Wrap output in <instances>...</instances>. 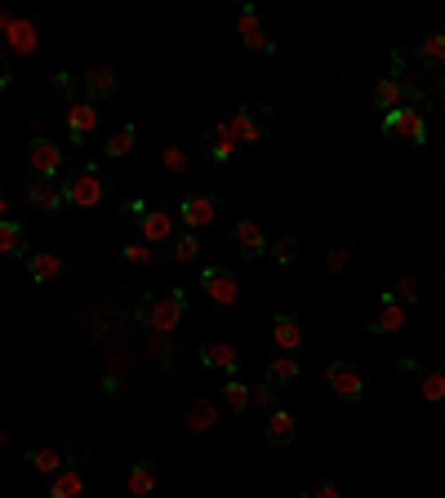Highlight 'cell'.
Wrapping results in <instances>:
<instances>
[{"label": "cell", "mask_w": 445, "mask_h": 498, "mask_svg": "<svg viewBox=\"0 0 445 498\" xmlns=\"http://www.w3.org/2000/svg\"><path fill=\"white\" fill-rule=\"evenodd\" d=\"M134 138H139V130H134V125H121V130H112V134H107V143H103V156H107V161H121V156H130V152H134Z\"/></svg>", "instance_id": "603a6c76"}, {"label": "cell", "mask_w": 445, "mask_h": 498, "mask_svg": "<svg viewBox=\"0 0 445 498\" xmlns=\"http://www.w3.org/2000/svg\"><path fill=\"white\" fill-rule=\"evenodd\" d=\"M174 214L183 218L187 232H201V227H210L219 218V196L214 192H192V196H183V205Z\"/></svg>", "instance_id": "5b68a950"}, {"label": "cell", "mask_w": 445, "mask_h": 498, "mask_svg": "<svg viewBox=\"0 0 445 498\" xmlns=\"http://www.w3.org/2000/svg\"><path fill=\"white\" fill-rule=\"evenodd\" d=\"M418 396L432 400V405H441V400H445V369H427V374L418 378Z\"/></svg>", "instance_id": "4dcf8cb0"}, {"label": "cell", "mask_w": 445, "mask_h": 498, "mask_svg": "<svg viewBox=\"0 0 445 498\" xmlns=\"http://www.w3.org/2000/svg\"><path fill=\"white\" fill-rule=\"evenodd\" d=\"M139 236H143V245H165V241L174 236V214L161 209V205H152V209L139 218Z\"/></svg>", "instance_id": "4fadbf2b"}, {"label": "cell", "mask_w": 445, "mask_h": 498, "mask_svg": "<svg viewBox=\"0 0 445 498\" xmlns=\"http://www.w3.org/2000/svg\"><path fill=\"white\" fill-rule=\"evenodd\" d=\"M401 298H405V303H418V281H414V276H401V289H396V303H401Z\"/></svg>", "instance_id": "74e56055"}, {"label": "cell", "mask_w": 445, "mask_h": 498, "mask_svg": "<svg viewBox=\"0 0 445 498\" xmlns=\"http://www.w3.org/2000/svg\"><path fill=\"white\" fill-rule=\"evenodd\" d=\"M250 405H254V409H267V414H272V409H276V391H272L267 383H263V387H250Z\"/></svg>", "instance_id": "d590c367"}, {"label": "cell", "mask_w": 445, "mask_h": 498, "mask_svg": "<svg viewBox=\"0 0 445 498\" xmlns=\"http://www.w3.org/2000/svg\"><path fill=\"white\" fill-rule=\"evenodd\" d=\"M201 285H205V294H210L219 307H232V303L241 298V281H236L227 267H205V272H201Z\"/></svg>", "instance_id": "ba28073f"}, {"label": "cell", "mask_w": 445, "mask_h": 498, "mask_svg": "<svg viewBox=\"0 0 445 498\" xmlns=\"http://www.w3.org/2000/svg\"><path fill=\"white\" fill-rule=\"evenodd\" d=\"M418 63H423V67H436V72H445V32H436V36H423V45H418Z\"/></svg>", "instance_id": "f1b7e54d"}, {"label": "cell", "mask_w": 445, "mask_h": 498, "mask_svg": "<svg viewBox=\"0 0 445 498\" xmlns=\"http://www.w3.org/2000/svg\"><path fill=\"white\" fill-rule=\"evenodd\" d=\"M85 494V480L76 467H63L59 476H50V498H81Z\"/></svg>", "instance_id": "7402d4cb"}, {"label": "cell", "mask_w": 445, "mask_h": 498, "mask_svg": "<svg viewBox=\"0 0 445 498\" xmlns=\"http://www.w3.org/2000/svg\"><path fill=\"white\" fill-rule=\"evenodd\" d=\"M28 205L41 209V214H59L68 201H63V183L59 178H32L28 183Z\"/></svg>", "instance_id": "8fae6325"}, {"label": "cell", "mask_w": 445, "mask_h": 498, "mask_svg": "<svg viewBox=\"0 0 445 498\" xmlns=\"http://www.w3.org/2000/svg\"><path fill=\"white\" fill-rule=\"evenodd\" d=\"M223 409H227V414H245V409H250V383L227 378V383H223Z\"/></svg>", "instance_id": "83f0119b"}, {"label": "cell", "mask_w": 445, "mask_h": 498, "mask_svg": "<svg viewBox=\"0 0 445 498\" xmlns=\"http://www.w3.org/2000/svg\"><path fill=\"white\" fill-rule=\"evenodd\" d=\"M267 254H272L281 267H290V263L298 258V241H294V236H276V241H267Z\"/></svg>", "instance_id": "1f68e13d"}, {"label": "cell", "mask_w": 445, "mask_h": 498, "mask_svg": "<svg viewBox=\"0 0 445 498\" xmlns=\"http://www.w3.org/2000/svg\"><path fill=\"white\" fill-rule=\"evenodd\" d=\"M10 45H14L19 54H32V50H36V32H32V23H10Z\"/></svg>", "instance_id": "d6a6232c"}, {"label": "cell", "mask_w": 445, "mask_h": 498, "mask_svg": "<svg viewBox=\"0 0 445 498\" xmlns=\"http://www.w3.org/2000/svg\"><path fill=\"white\" fill-rule=\"evenodd\" d=\"M10 81H14V76H10V59H5V54H0V94H5V90H10Z\"/></svg>", "instance_id": "60d3db41"}, {"label": "cell", "mask_w": 445, "mask_h": 498, "mask_svg": "<svg viewBox=\"0 0 445 498\" xmlns=\"http://www.w3.org/2000/svg\"><path fill=\"white\" fill-rule=\"evenodd\" d=\"M343 263H347V254H343V249H338V254H330V258H325V267H330V272H338V267H343Z\"/></svg>", "instance_id": "b9f144b4"}, {"label": "cell", "mask_w": 445, "mask_h": 498, "mask_svg": "<svg viewBox=\"0 0 445 498\" xmlns=\"http://www.w3.org/2000/svg\"><path fill=\"white\" fill-rule=\"evenodd\" d=\"M236 32H241V45H245L250 54H272V50H276L272 36H263V28H258V10H254V5H241Z\"/></svg>", "instance_id": "30bf717a"}, {"label": "cell", "mask_w": 445, "mask_h": 498, "mask_svg": "<svg viewBox=\"0 0 445 498\" xmlns=\"http://www.w3.org/2000/svg\"><path fill=\"white\" fill-rule=\"evenodd\" d=\"M401 103H405V94H401V81H396V76H387V81L374 85V107H383V116L396 112Z\"/></svg>", "instance_id": "4316f807"}, {"label": "cell", "mask_w": 445, "mask_h": 498, "mask_svg": "<svg viewBox=\"0 0 445 498\" xmlns=\"http://www.w3.org/2000/svg\"><path fill=\"white\" fill-rule=\"evenodd\" d=\"M405 325V307L396 303V298H383V307L374 312V320H370V334H396Z\"/></svg>", "instance_id": "d6986e66"}, {"label": "cell", "mask_w": 445, "mask_h": 498, "mask_svg": "<svg viewBox=\"0 0 445 498\" xmlns=\"http://www.w3.org/2000/svg\"><path fill=\"white\" fill-rule=\"evenodd\" d=\"M432 90H436V99L445 103V72H436V81H432Z\"/></svg>", "instance_id": "7bdbcfd3"}, {"label": "cell", "mask_w": 445, "mask_h": 498, "mask_svg": "<svg viewBox=\"0 0 445 498\" xmlns=\"http://www.w3.org/2000/svg\"><path fill=\"white\" fill-rule=\"evenodd\" d=\"M94 130H99V107L85 103V99L72 103V107H68V134H72V143H85Z\"/></svg>", "instance_id": "9a60e30c"}, {"label": "cell", "mask_w": 445, "mask_h": 498, "mask_svg": "<svg viewBox=\"0 0 445 498\" xmlns=\"http://www.w3.org/2000/svg\"><path fill=\"white\" fill-rule=\"evenodd\" d=\"M210 369H223L227 378L236 374V365H241V356H236V347L232 343H201V352H196Z\"/></svg>", "instance_id": "e0dca14e"}, {"label": "cell", "mask_w": 445, "mask_h": 498, "mask_svg": "<svg viewBox=\"0 0 445 498\" xmlns=\"http://www.w3.org/2000/svg\"><path fill=\"white\" fill-rule=\"evenodd\" d=\"M54 90H59L63 99H72V103H81V81H72L68 72H59V76H54Z\"/></svg>", "instance_id": "8d00e7d4"}, {"label": "cell", "mask_w": 445, "mask_h": 498, "mask_svg": "<svg viewBox=\"0 0 445 498\" xmlns=\"http://www.w3.org/2000/svg\"><path fill=\"white\" fill-rule=\"evenodd\" d=\"M227 125H232L236 143H258L263 138V125H267V107H236Z\"/></svg>", "instance_id": "7c38bea8"}, {"label": "cell", "mask_w": 445, "mask_h": 498, "mask_svg": "<svg viewBox=\"0 0 445 498\" xmlns=\"http://www.w3.org/2000/svg\"><path fill=\"white\" fill-rule=\"evenodd\" d=\"M23 263H28V276H32L36 285H50V281H59V276L72 272V263L59 258V254H50V249H32Z\"/></svg>", "instance_id": "9c48e42d"}, {"label": "cell", "mask_w": 445, "mask_h": 498, "mask_svg": "<svg viewBox=\"0 0 445 498\" xmlns=\"http://www.w3.org/2000/svg\"><path fill=\"white\" fill-rule=\"evenodd\" d=\"M103 196H107V187H103L99 165H85L72 178H63V201L76 205V209H94V205H103Z\"/></svg>", "instance_id": "3957f363"}, {"label": "cell", "mask_w": 445, "mask_h": 498, "mask_svg": "<svg viewBox=\"0 0 445 498\" xmlns=\"http://www.w3.org/2000/svg\"><path fill=\"white\" fill-rule=\"evenodd\" d=\"M272 338L281 343V352L294 356V352L303 347V325H298V316H294V312H276V316H272Z\"/></svg>", "instance_id": "2e32d148"}, {"label": "cell", "mask_w": 445, "mask_h": 498, "mask_svg": "<svg viewBox=\"0 0 445 498\" xmlns=\"http://www.w3.org/2000/svg\"><path fill=\"white\" fill-rule=\"evenodd\" d=\"M165 170H170V174H183V170H187V156H183L179 147H170V152H165Z\"/></svg>", "instance_id": "f35d334b"}, {"label": "cell", "mask_w": 445, "mask_h": 498, "mask_svg": "<svg viewBox=\"0 0 445 498\" xmlns=\"http://www.w3.org/2000/svg\"><path fill=\"white\" fill-rule=\"evenodd\" d=\"M121 258H125L130 267H147V263H152V245H143V241H130V245L121 249Z\"/></svg>", "instance_id": "e575fe53"}, {"label": "cell", "mask_w": 445, "mask_h": 498, "mask_svg": "<svg viewBox=\"0 0 445 498\" xmlns=\"http://www.w3.org/2000/svg\"><path fill=\"white\" fill-rule=\"evenodd\" d=\"M63 462H72L63 449H32V454H28V467H32V471H41V476H59V471H63Z\"/></svg>", "instance_id": "d4e9b609"}, {"label": "cell", "mask_w": 445, "mask_h": 498, "mask_svg": "<svg viewBox=\"0 0 445 498\" xmlns=\"http://www.w3.org/2000/svg\"><path fill=\"white\" fill-rule=\"evenodd\" d=\"M10 218V196H5V187H0V223Z\"/></svg>", "instance_id": "ee69618b"}, {"label": "cell", "mask_w": 445, "mask_h": 498, "mask_svg": "<svg viewBox=\"0 0 445 498\" xmlns=\"http://www.w3.org/2000/svg\"><path fill=\"white\" fill-rule=\"evenodd\" d=\"M116 90H121V81H116V72L112 67H90V72H81V94H85V103H107V99H116Z\"/></svg>", "instance_id": "52a82bcc"}, {"label": "cell", "mask_w": 445, "mask_h": 498, "mask_svg": "<svg viewBox=\"0 0 445 498\" xmlns=\"http://www.w3.org/2000/svg\"><path fill=\"white\" fill-rule=\"evenodd\" d=\"M325 383H330V391L338 396V400H361L365 396V378H361V369L352 365V360H330L325 365Z\"/></svg>", "instance_id": "277c9868"}, {"label": "cell", "mask_w": 445, "mask_h": 498, "mask_svg": "<svg viewBox=\"0 0 445 498\" xmlns=\"http://www.w3.org/2000/svg\"><path fill=\"white\" fill-rule=\"evenodd\" d=\"M232 241H236V254H241V258L267 254V236H263V227H258L254 218H241V223L232 227Z\"/></svg>", "instance_id": "5bb4252c"}, {"label": "cell", "mask_w": 445, "mask_h": 498, "mask_svg": "<svg viewBox=\"0 0 445 498\" xmlns=\"http://www.w3.org/2000/svg\"><path fill=\"white\" fill-rule=\"evenodd\" d=\"M28 165H32L36 178H59V170H63V147L50 143V138H32V143H28Z\"/></svg>", "instance_id": "8992f818"}, {"label": "cell", "mask_w": 445, "mask_h": 498, "mask_svg": "<svg viewBox=\"0 0 445 498\" xmlns=\"http://www.w3.org/2000/svg\"><path fill=\"white\" fill-rule=\"evenodd\" d=\"M294 378H298V360H294L290 352H285V356H276V360L267 365V387H272V391H281V387H290Z\"/></svg>", "instance_id": "cb8c5ba5"}, {"label": "cell", "mask_w": 445, "mask_h": 498, "mask_svg": "<svg viewBox=\"0 0 445 498\" xmlns=\"http://www.w3.org/2000/svg\"><path fill=\"white\" fill-rule=\"evenodd\" d=\"M383 134H387V138H401V143H409V147H423V143H427V112L401 103L396 112L383 116Z\"/></svg>", "instance_id": "7a4b0ae2"}, {"label": "cell", "mask_w": 445, "mask_h": 498, "mask_svg": "<svg viewBox=\"0 0 445 498\" xmlns=\"http://www.w3.org/2000/svg\"><path fill=\"white\" fill-rule=\"evenodd\" d=\"M183 423H187L192 431H210V427H219V400H210V396L192 400L187 414H183Z\"/></svg>", "instance_id": "ac0fdd59"}, {"label": "cell", "mask_w": 445, "mask_h": 498, "mask_svg": "<svg viewBox=\"0 0 445 498\" xmlns=\"http://www.w3.org/2000/svg\"><path fill=\"white\" fill-rule=\"evenodd\" d=\"M307 498H338V485H330V480H316V485L307 489Z\"/></svg>", "instance_id": "ab89813d"}, {"label": "cell", "mask_w": 445, "mask_h": 498, "mask_svg": "<svg viewBox=\"0 0 445 498\" xmlns=\"http://www.w3.org/2000/svg\"><path fill=\"white\" fill-rule=\"evenodd\" d=\"M134 320L147 329V334H174L183 320H187V294L183 289H161V294H143L139 298V312Z\"/></svg>", "instance_id": "6da1fadb"}, {"label": "cell", "mask_w": 445, "mask_h": 498, "mask_svg": "<svg viewBox=\"0 0 445 498\" xmlns=\"http://www.w3.org/2000/svg\"><path fill=\"white\" fill-rule=\"evenodd\" d=\"M0 254H5V258H28L32 249H28V232L19 227V223H0Z\"/></svg>", "instance_id": "ffe728a7"}, {"label": "cell", "mask_w": 445, "mask_h": 498, "mask_svg": "<svg viewBox=\"0 0 445 498\" xmlns=\"http://www.w3.org/2000/svg\"><path fill=\"white\" fill-rule=\"evenodd\" d=\"M263 436H267L272 445H290V440H294V414L276 405V409L267 414V427H263Z\"/></svg>", "instance_id": "44dd1931"}, {"label": "cell", "mask_w": 445, "mask_h": 498, "mask_svg": "<svg viewBox=\"0 0 445 498\" xmlns=\"http://www.w3.org/2000/svg\"><path fill=\"white\" fill-rule=\"evenodd\" d=\"M201 258V236L196 232H183L179 245H174V263H196Z\"/></svg>", "instance_id": "836d02e7"}, {"label": "cell", "mask_w": 445, "mask_h": 498, "mask_svg": "<svg viewBox=\"0 0 445 498\" xmlns=\"http://www.w3.org/2000/svg\"><path fill=\"white\" fill-rule=\"evenodd\" d=\"M152 489H156V467L143 458L130 467V498H152Z\"/></svg>", "instance_id": "484cf974"}, {"label": "cell", "mask_w": 445, "mask_h": 498, "mask_svg": "<svg viewBox=\"0 0 445 498\" xmlns=\"http://www.w3.org/2000/svg\"><path fill=\"white\" fill-rule=\"evenodd\" d=\"M147 356H152L161 369H174V356H179V352H174V343H170L165 334H147Z\"/></svg>", "instance_id": "f546056e"}]
</instances>
